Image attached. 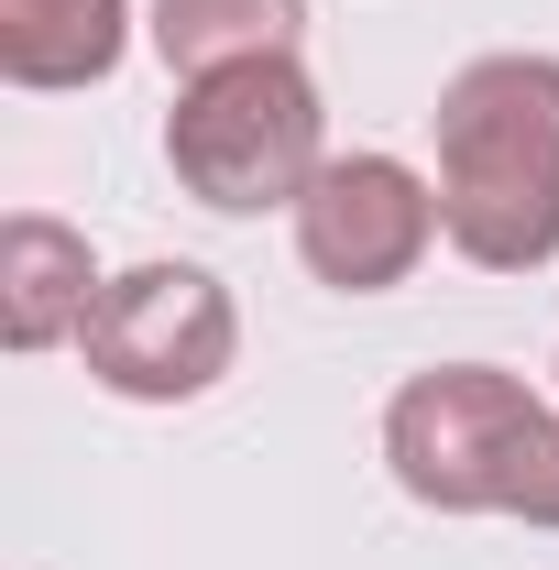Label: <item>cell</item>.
Wrapping results in <instances>:
<instances>
[{"mask_svg":"<svg viewBox=\"0 0 559 570\" xmlns=\"http://www.w3.org/2000/svg\"><path fill=\"white\" fill-rule=\"evenodd\" d=\"M143 33L176 77H219V67H253V56H296L307 0H154Z\"/></svg>","mask_w":559,"mask_h":570,"instance_id":"obj_8","label":"cell"},{"mask_svg":"<svg viewBox=\"0 0 559 570\" xmlns=\"http://www.w3.org/2000/svg\"><path fill=\"white\" fill-rule=\"evenodd\" d=\"M439 242L483 275L559 264V56H472L428 110Z\"/></svg>","mask_w":559,"mask_h":570,"instance_id":"obj_1","label":"cell"},{"mask_svg":"<svg viewBox=\"0 0 559 570\" xmlns=\"http://www.w3.org/2000/svg\"><path fill=\"white\" fill-rule=\"evenodd\" d=\"M384 472L428 515H527L559 527V406H538L493 362L406 373L384 406Z\"/></svg>","mask_w":559,"mask_h":570,"instance_id":"obj_2","label":"cell"},{"mask_svg":"<svg viewBox=\"0 0 559 570\" xmlns=\"http://www.w3.org/2000/svg\"><path fill=\"white\" fill-rule=\"evenodd\" d=\"M121 56H133V0H0L11 88H99Z\"/></svg>","mask_w":559,"mask_h":570,"instance_id":"obj_7","label":"cell"},{"mask_svg":"<svg viewBox=\"0 0 559 570\" xmlns=\"http://www.w3.org/2000/svg\"><path fill=\"white\" fill-rule=\"evenodd\" d=\"M99 264H88V230L45 209H11L0 219V341L11 352H56L88 330V307H99Z\"/></svg>","mask_w":559,"mask_h":570,"instance_id":"obj_6","label":"cell"},{"mask_svg":"<svg viewBox=\"0 0 559 570\" xmlns=\"http://www.w3.org/2000/svg\"><path fill=\"white\" fill-rule=\"evenodd\" d=\"M231 352H242V307L209 264H133L99 285V307L77 330L88 384L121 406H187L231 373Z\"/></svg>","mask_w":559,"mask_h":570,"instance_id":"obj_4","label":"cell"},{"mask_svg":"<svg viewBox=\"0 0 559 570\" xmlns=\"http://www.w3.org/2000/svg\"><path fill=\"white\" fill-rule=\"evenodd\" d=\"M439 242V176L406 154H330L318 187L296 198V264L341 296H384L406 285Z\"/></svg>","mask_w":559,"mask_h":570,"instance_id":"obj_5","label":"cell"},{"mask_svg":"<svg viewBox=\"0 0 559 570\" xmlns=\"http://www.w3.org/2000/svg\"><path fill=\"white\" fill-rule=\"evenodd\" d=\"M165 165L176 187L219 219H264L296 209L330 165V110H318V77L296 56H253V67L187 77L176 110H165Z\"/></svg>","mask_w":559,"mask_h":570,"instance_id":"obj_3","label":"cell"}]
</instances>
